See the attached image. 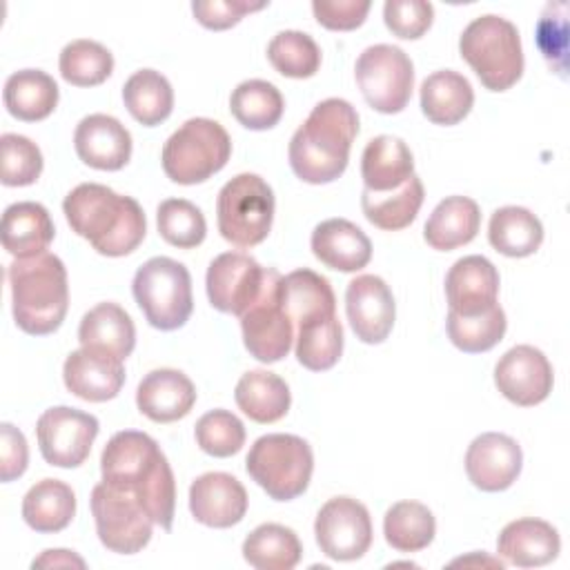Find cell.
<instances>
[{"mask_svg": "<svg viewBox=\"0 0 570 570\" xmlns=\"http://www.w3.org/2000/svg\"><path fill=\"white\" fill-rule=\"evenodd\" d=\"M102 481L136 494L156 525L171 530L176 481L158 443L138 430L116 432L100 454Z\"/></svg>", "mask_w": 570, "mask_h": 570, "instance_id": "6da1fadb", "label": "cell"}, {"mask_svg": "<svg viewBox=\"0 0 570 570\" xmlns=\"http://www.w3.org/2000/svg\"><path fill=\"white\" fill-rule=\"evenodd\" d=\"M62 212L69 227L102 256H127L147 234V218L138 200L100 183L73 187L62 200Z\"/></svg>", "mask_w": 570, "mask_h": 570, "instance_id": "7a4b0ae2", "label": "cell"}, {"mask_svg": "<svg viewBox=\"0 0 570 570\" xmlns=\"http://www.w3.org/2000/svg\"><path fill=\"white\" fill-rule=\"evenodd\" d=\"M358 134V114L343 98L321 100L289 140V167L309 185H325L343 176L352 142Z\"/></svg>", "mask_w": 570, "mask_h": 570, "instance_id": "3957f363", "label": "cell"}, {"mask_svg": "<svg viewBox=\"0 0 570 570\" xmlns=\"http://www.w3.org/2000/svg\"><path fill=\"white\" fill-rule=\"evenodd\" d=\"M7 278L13 321L22 332L45 336L62 325L69 307V285L67 267L56 254L42 252L16 258L7 267Z\"/></svg>", "mask_w": 570, "mask_h": 570, "instance_id": "277c9868", "label": "cell"}, {"mask_svg": "<svg viewBox=\"0 0 570 570\" xmlns=\"http://www.w3.org/2000/svg\"><path fill=\"white\" fill-rule=\"evenodd\" d=\"M459 53L490 91H505L523 76L519 29L501 16L474 18L459 38Z\"/></svg>", "mask_w": 570, "mask_h": 570, "instance_id": "5b68a950", "label": "cell"}, {"mask_svg": "<svg viewBox=\"0 0 570 570\" xmlns=\"http://www.w3.org/2000/svg\"><path fill=\"white\" fill-rule=\"evenodd\" d=\"M232 156V138L212 118L185 120L163 147V169L178 185L205 183L218 174Z\"/></svg>", "mask_w": 570, "mask_h": 570, "instance_id": "8992f818", "label": "cell"}, {"mask_svg": "<svg viewBox=\"0 0 570 570\" xmlns=\"http://www.w3.org/2000/svg\"><path fill=\"white\" fill-rule=\"evenodd\" d=\"M245 468L274 501H292L309 485L314 454L309 443L296 434H263L249 448Z\"/></svg>", "mask_w": 570, "mask_h": 570, "instance_id": "52a82bcc", "label": "cell"}, {"mask_svg": "<svg viewBox=\"0 0 570 570\" xmlns=\"http://www.w3.org/2000/svg\"><path fill=\"white\" fill-rule=\"evenodd\" d=\"M131 292L147 323L156 330H178L191 316V276L183 263L169 256H154L142 263L134 274Z\"/></svg>", "mask_w": 570, "mask_h": 570, "instance_id": "ba28073f", "label": "cell"}, {"mask_svg": "<svg viewBox=\"0 0 570 570\" xmlns=\"http://www.w3.org/2000/svg\"><path fill=\"white\" fill-rule=\"evenodd\" d=\"M274 207V191L258 174H238L218 191V232L236 247H254L267 238Z\"/></svg>", "mask_w": 570, "mask_h": 570, "instance_id": "9c48e42d", "label": "cell"}, {"mask_svg": "<svg viewBox=\"0 0 570 570\" xmlns=\"http://www.w3.org/2000/svg\"><path fill=\"white\" fill-rule=\"evenodd\" d=\"M89 503L98 539L107 550L136 554L149 543L156 521L136 494L100 481L94 485Z\"/></svg>", "mask_w": 570, "mask_h": 570, "instance_id": "30bf717a", "label": "cell"}, {"mask_svg": "<svg viewBox=\"0 0 570 570\" xmlns=\"http://www.w3.org/2000/svg\"><path fill=\"white\" fill-rule=\"evenodd\" d=\"M354 76L365 102L379 114H399L412 98L414 65L401 47L372 45L363 49Z\"/></svg>", "mask_w": 570, "mask_h": 570, "instance_id": "8fae6325", "label": "cell"}, {"mask_svg": "<svg viewBox=\"0 0 570 570\" xmlns=\"http://www.w3.org/2000/svg\"><path fill=\"white\" fill-rule=\"evenodd\" d=\"M274 274V267H263L245 252L218 254L207 267V298L218 312L243 316L263 296Z\"/></svg>", "mask_w": 570, "mask_h": 570, "instance_id": "7c38bea8", "label": "cell"}, {"mask_svg": "<svg viewBox=\"0 0 570 570\" xmlns=\"http://www.w3.org/2000/svg\"><path fill=\"white\" fill-rule=\"evenodd\" d=\"M100 432V423L94 414L56 405L40 414L36 423V436L42 459L56 468H78L87 461L91 445Z\"/></svg>", "mask_w": 570, "mask_h": 570, "instance_id": "4fadbf2b", "label": "cell"}, {"mask_svg": "<svg viewBox=\"0 0 570 570\" xmlns=\"http://www.w3.org/2000/svg\"><path fill=\"white\" fill-rule=\"evenodd\" d=\"M314 534L325 557L334 561H354L372 546V519L361 501L352 497H334L318 510Z\"/></svg>", "mask_w": 570, "mask_h": 570, "instance_id": "5bb4252c", "label": "cell"}, {"mask_svg": "<svg viewBox=\"0 0 570 570\" xmlns=\"http://www.w3.org/2000/svg\"><path fill=\"white\" fill-rule=\"evenodd\" d=\"M281 278L276 272L263 296L240 316L243 343L261 363L285 358L294 343V325L281 307Z\"/></svg>", "mask_w": 570, "mask_h": 570, "instance_id": "9a60e30c", "label": "cell"}, {"mask_svg": "<svg viewBox=\"0 0 570 570\" xmlns=\"http://www.w3.org/2000/svg\"><path fill=\"white\" fill-rule=\"evenodd\" d=\"M494 385L514 405H539L552 392V365L534 345H514L497 361Z\"/></svg>", "mask_w": 570, "mask_h": 570, "instance_id": "2e32d148", "label": "cell"}, {"mask_svg": "<svg viewBox=\"0 0 570 570\" xmlns=\"http://www.w3.org/2000/svg\"><path fill=\"white\" fill-rule=\"evenodd\" d=\"M347 321L358 341L367 345L383 343L396 318V303L390 285L374 274H361L345 289Z\"/></svg>", "mask_w": 570, "mask_h": 570, "instance_id": "e0dca14e", "label": "cell"}, {"mask_svg": "<svg viewBox=\"0 0 570 570\" xmlns=\"http://www.w3.org/2000/svg\"><path fill=\"white\" fill-rule=\"evenodd\" d=\"M521 445L501 432L479 434L465 452V472L474 488L483 492H503L521 474Z\"/></svg>", "mask_w": 570, "mask_h": 570, "instance_id": "ac0fdd59", "label": "cell"}, {"mask_svg": "<svg viewBox=\"0 0 570 570\" xmlns=\"http://www.w3.org/2000/svg\"><path fill=\"white\" fill-rule=\"evenodd\" d=\"M189 512L207 528H232L247 512V490L227 472H205L189 485Z\"/></svg>", "mask_w": 570, "mask_h": 570, "instance_id": "d6986e66", "label": "cell"}, {"mask_svg": "<svg viewBox=\"0 0 570 570\" xmlns=\"http://www.w3.org/2000/svg\"><path fill=\"white\" fill-rule=\"evenodd\" d=\"M448 312L476 316L497 305L499 272L485 256L470 254L459 258L445 276Z\"/></svg>", "mask_w": 570, "mask_h": 570, "instance_id": "ffe728a7", "label": "cell"}, {"mask_svg": "<svg viewBox=\"0 0 570 570\" xmlns=\"http://www.w3.org/2000/svg\"><path fill=\"white\" fill-rule=\"evenodd\" d=\"M78 158L100 171H118L131 158V134L114 116L89 114L73 131Z\"/></svg>", "mask_w": 570, "mask_h": 570, "instance_id": "44dd1931", "label": "cell"}, {"mask_svg": "<svg viewBox=\"0 0 570 570\" xmlns=\"http://www.w3.org/2000/svg\"><path fill=\"white\" fill-rule=\"evenodd\" d=\"M65 387L91 403H105L118 396L125 385L122 361L89 347L73 350L62 365Z\"/></svg>", "mask_w": 570, "mask_h": 570, "instance_id": "7402d4cb", "label": "cell"}, {"mask_svg": "<svg viewBox=\"0 0 570 570\" xmlns=\"http://www.w3.org/2000/svg\"><path fill=\"white\" fill-rule=\"evenodd\" d=\"M194 403L196 387L191 379L174 367L151 370L136 387V405L154 423H174L187 416Z\"/></svg>", "mask_w": 570, "mask_h": 570, "instance_id": "603a6c76", "label": "cell"}, {"mask_svg": "<svg viewBox=\"0 0 570 570\" xmlns=\"http://www.w3.org/2000/svg\"><path fill=\"white\" fill-rule=\"evenodd\" d=\"M561 539L552 523L534 517L510 521L499 539L497 552L505 563L519 568H539L559 557Z\"/></svg>", "mask_w": 570, "mask_h": 570, "instance_id": "cb8c5ba5", "label": "cell"}, {"mask_svg": "<svg viewBox=\"0 0 570 570\" xmlns=\"http://www.w3.org/2000/svg\"><path fill=\"white\" fill-rule=\"evenodd\" d=\"M314 256L330 269L358 272L372 258L367 234L347 218H327L318 223L309 238Z\"/></svg>", "mask_w": 570, "mask_h": 570, "instance_id": "d4e9b609", "label": "cell"}, {"mask_svg": "<svg viewBox=\"0 0 570 570\" xmlns=\"http://www.w3.org/2000/svg\"><path fill=\"white\" fill-rule=\"evenodd\" d=\"M278 296L283 312L294 325V332L303 325L336 316V298L330 281L307 267L283 276Z\"/></svg>", "mask_w": 570, "mask_h": 570, "instance_id": "484cf974", "label": "cell"}, {"mask_svg": "<svg viewBox=\"0 0 570 570\" xmlns=\"http://www.w3.org/2000/svg\"><path fill=\"white\" fill-rule=\"evenodd\" d=\"M56 236L53 220L45 205L33 200H20L4 209L0 238L2 247L16 258H29L47 252Z\"/></svg>", "mask_w": 570, "mask_h": 570, "instance_id": "4316f807", "label": "cell"}, {"mask_svg": "<svg viewBox=\"0 0 570 570\" xmlns=\"http://www.w3.org/2000/svg\"><path fill=\"white\" fill-rule=\"evenodd\" d=\"M80 347L105 352L118 361H125L136 345V327L131 316L118 303H98L91 307L78 325Z\"/></svg>", "mask_w": 570, "mask_h": 570, "instance_id": "83f0119b", "label": "cell"}, {"mask_svg": "<svg viewBox=\"0 0 570 570\" xmlns=\"http://www.w3.org/2000/svg\"><path fill=\"white\" fill-rule=\"evenodd\" d=\"M414 174V156L396 136H374L361 156V178L370 191H392Z\"/></svg>", "mask_w": 570, "mask_h": 570, "instance_id": "f1b7e54d", "label": "cell"}, {"mask_svg": "<svg viewBox=\"0 0 570 570\" xmlns=\"http://www.w3.org/2000/svg\"><path fill=\"white\" fill-rule=\"evenodd\" d=\"M481 227V209L468 196H448L430 214L423 238L432 249L450 252L476 238Z\"/></svg>", "mask_w": 570, "mask_h": 570, "instance_id": "f546056e", "label": "cell"}, {"mask_svg": "<svg viewBox=\"0 0 570 570\" xmlns=\"http://www.w3.org/2000/svg\"><path fill=\"white\" fill-rule=\"evenodd\" d=\"M474 105V89L470 80L452 69L430 73L421 82V111L434 125L461 122Z\"/></svg>", "mask_w": 570, "mask_h": 570, "instance_id": "4dcf8cb0", "label": "cell"}, {"mask_svg": "<svg viewBox=\"0 0 570 570\" xmlns=\"http://www.w3.org/2000/svg\"><path fill=\"white\" fill-rule=\"evenodd\" d=\"M60 98L56 80L42 69H20L4 82L2 100L7 111L22 120L36 122L51 116Z\"/></svg>", "mask_w": 570, "mask_h": 570, "instance_id": "1f68e13d", "label": "cell"}, {"mask_svg": "<svg viewBox=\"0 0 570 570\" xmlns=\"http://www.w3.org/2000/svg\"><path fill=\"white\" fill-rule=\"evenodd\" d=\"M234 399L240 412L256 423L281 421L292 403L287 383L267 370L245 372L236 383Z\"/></svg>", "mask_w": 570, "mask_h": 570, "instance_id": "d6a6232c", "label": "cell"}, {"mask_svg": "<svg viewBox=\"0 0 570 570\" xmlns=\"http://www.w3.org/2000/svg\"><path fill=\"white\" fill-rule=\"evenodd\" d=\"M76 514V494L60 479H42L33 483L22 499L24 523L42 534L65 530Z\"/></svg>", "mask_w": 570, "mask_h": 570, "instance_id": "836d02e7", "label": "cell"}, {"mask_svg": "<svg viewBox=\"0 0 570 570\" xmlns=\"http://www.w3.org/2000/svg\"><path fill=\"white\" fill-rule=\"evenodd\" d=\"M425 198L423 183L416 174H412L401 187L392 191H370L361 194L363 216L379 229L399 232L405 229L419 214Z\"/></svg>", "mask_w": 570, "mask_h": 570, "instance_id": "e575fe53", "label": "cell"}, {"mask_svg": "<svg viewBox=\"0 0 570 570\" xmlns=\"http://www.w3.org/2000/svg\"><path fill=\"white\" fill-rule=\"evenodd\" d=\"M488 240L503 256L525 258L541 247L543 225L530 209L505 205L490 216Z\"/></svg>", "mask_w": 570, "mask_h": 570, "instance_id": "d590c367", "label": "cell"}, {"mask_svg": "<svg viewBox=\"0 0 570 570\" xmlns=\"http://www.w3.org/2000/svg\"><path fill=\"white\" fill-rule=\"evenodd\" d=\"M301 557L298 534L281 523H261L243 541V559L256 570H292Z\"/></svg>", "mask_w": 570, "mask_h": 570, "instance_id": "8d00e7d4", "label": "cell"}, {"mask_svg": "<svg viewBox=\"0 0 570 570\" xmlns=\"http://www.w3.org/2000/svg\"><path fill=\"white\" fill-rule=\"evenodd\" d=\"M122 102L134 120L156 127L169 118L174 109V89L156 69H138L122 85Z\"/></svg>", "mask_w": 570, "mask_h": 570, "instance_id": "74e56055", "label": "cell"}, {"mask_svg": "<svg viewBox=\"0 0 570 570\" xmlns=\"http://www.w3.org/2000/svg\"><path fill=\"white\" fill-rule=\"evenodd\" d=\"M383 534L394 550L419 552L432 543L436 521L428 505L419 501H396L383 517Z\"/></svg>", "mask_w": 570, "mask_h": 570, "instance_id": "f35d334b", "label": "cell"}, {"mask_svg": "<svg viewBox=\"0 0 570 570\" xmlns=\"http://www.w3.org/2000/svg\"><path fill=\"white\" fill-rule=\"evenodd\" d=\"M232 116L252 131H265L278 125L285 100L281 91L267 80H243L229 96Z\"/></svg>", "mask_w": 570, "mask_h": 570, "instance_id": "ab89813d", "label": "cell"}, {"mask_svg": "<svg viewBox=\"0 0 570 570\" xmlns=\"http://www.w3.org/2000/svg\"><path fill=\"white\" fill-rule=\"evenodd\" d=\"M58 67L65 82L73 87H96L111 76L114 56L105 45L78 38L62 47Z\"/></svg>", "mask_w": 570, "mask_h": 570, "instance_id": "60d3db41", "label": "cell"}, {"mask_svg": "<svg viewBox=\"0 0 570 570\" xmlns=\"http://www.w3.org/2000/svg\"><path fill=\"white\" fill-rule=\"evenodd\" d=\"M445 327L454 347L465 354H481L492 350L503 338L508 321L503 307L497 303L494 307L476 316H461L448 312Z\"/></svg>", "mask_w": 570, "mask_h": 570, "instance_id": "b9f144b4", "label": "cell"}, {"mask_svg": "<svg viewBox=\"0 0 570 570\" xmlns=\"http://www.w3.org/2000/svg\"><path fill=\"white\" fill-rule=\"evenodd\" d=\"M296 361L312 370L325 372L334 367L343 354V327L336 316L327 321H318L312 325H303L296 330Z\"/></svg>", "mask_w": 570, "mask_h": 570, "instance_id": "7bdbcfd3", "label": "cell"}, {"mask_svg": "<svg viewBox=\"0 0 570 570\" xmlns=\"http://www.w3.org/2000/svg\"><path fill=\"white\" fill-rule=\"evenodd\" d=\"M272 67L287 78H312L321 67V49L305 31H278L267 45Z\"/></svg>", "mask_w": 570, "mask_h": 570, "instance_id": "ee69618b", "label": "cell"}, {"mask_svg": "<svg viewBox=\"0 0 570 570\" xmlns=\"http://www.w3.org/2000/svg\"><path fill=\"white\" fill-rule=\"evenodd\" d=\"M158 234L165 243L178 249L198 247L207 236V223L203 212L185 198H167L156 212Z\"/></svg>", "mask_w": 570, "mask_h": 570, "instance_id": "f6af8a7d", "label": "cell"}, {"mask_svg": "<svg viewBox=\"0 0 570 570\" xmlns=\"http://www.w3.org/2000/svg\"><path fill=\"white\" fill-rule=\"evenodd\" d=\"M194 436L205 454L225 459L245 445V425L229 410H209L196 421Z\"/></svg>", "mask_w": 570, "mask_h": 570, "instance_id": "bcb514c9", "label": "cell"}, {"mask_svg": "<svg viewBox=\"0 0 570 570\" xmlns=\"http://www.w3.org/2000/svg\"><path fill=\"white\" fill-rule=\"evenodd\" d=\"M2 171L0 180L7 187L33 185L42 174V151L40 147L20 134L0 136Z\"/></svg>", "mask_w": 570, "mask_h": 570, "instance_id": "7dc6e473", "label": "cell"}, {"mask_svg": "<svg viewBox=\"0 0 570 570\" xmlns=\"http://www.w3.org/2000/svg\"><path fill=\"white\" fill-rule=\"evenodd\" d=\"M434 20V7L425 0H387L383 4L385 27L403 40L421 38Z\"/></svg>", "mask_w": 570, "mask_h": 570, "instance_id": "c3c4849f", "label": "cell"}, {"mask_svg": "<svg viewBox=\"0 0 570 570\" xmlns=\"http://www.w3.org/2000/svg\"><path fill=\"white\" fill-rule=\"evenodd\" d=\"M267 2H247V0H196L191 2L194 18L212 31H223L243 20L252 11L265 9Z\"/></svg>", "mask_w": 570, "mask_h": 570, "instance_id": "681fc988", "label": "cell"}, {"mask_svg": "<svg viewBox=\"0 0 570 570\" xmlns=\"http://www.w3.org/2000/svg\"><path fill=\"white\" fill-rule=\"evenodd\" d=\"M370 7V0H314L312 13L330 31H352L365 22Z\"/></svg>", "mask_w": 570, "mask_h": 570, "instance_id": "f907efd6", "label": "cell"}, {"mask_svg": "<svg viewBox=\"0 0 570 570\" xmlns=\"http://www.w3.org/2000/svg\"><path fill=\"white\" fill-rule=\"evenodd\" d=\"M0 479L9 483L24 474L29 463V448L24 434L11 423L0 425Z\"/></svg>", "mask_w": 570, "mask_h": 570, "instance_id": "816d5d0a", "label": "cell"}, {"mask_svg": "<svg viewBox=\"0 0 570 570\" xmlns=\"http://www.w3.org/2000/svg\"><path fill=\"white\" fill-rule=\"evenodd\" d=\"M31 568H85V559L78 557L73 550H45L38 559H33Z\"/></svg>", "mask_w": 570, "mask_h": 570, "instance_id": "f5cc1de1", "label": "cell"}, {"mask_svg": "<svg viewBox=\"0 0 570 570\" xmlns=\"http://www.w3.org/2000/svg\"><path fill=\"white\" fill-rule=\"evenodd\" d=\"M472 563H485V566H490V568H503V563L499 561V559H490V557H483L481 554V559H479V552H474L472 557H461V559H454L450 566H472Z\"/></svg>", "mask_w": 570, "mask_h": 570, "instance_id": "db71d44e", "label": "cell"}]
</instances>
